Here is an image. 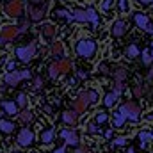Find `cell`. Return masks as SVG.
Masks as SVG:
<instances>
[{
	"label": "cell",
	"mask_w": 153,
	"mask_h": 153,
	"mask_svg": "<svg viewBox=\"0 0 153 153\" xmlns=\"http://www.w3.org/2000/svg\"><path fill=\"white\" fill-rule=\"evenodd\" d=\"M70 22H78V23H87L89 22V14H87V9H75V11H70Z\"/></svg>",
	"instance_id": "cell-11"
},
{
	"label": "cell",
	"mask_w": 153,
	"mask_h": 153,
	"mask_svg": "<svg viewBox=\"0 0 153 153\" xmlns=\"http://www.w3.org/2000/svg\"><path fill=\"white\" fill-rule=\"evenodd\" d=\"M109 121V114L107 112H96V123L102 125V123H107Z\"/></svg>",
	"instance_id": "cell-34"
},
{
	"label": "cell",
	"mask_w": 153,
	"mask_h": 153,
	"mask_svg": "<svg viewBox=\"0 0 153 153\" xmlns=\"http://www.w3.org/2000/svg\"><path fill=\"white\" fill-rule=\"evenodd\" d=\"M70 68H71V62L68 59H57L55 62H52L48 66V75H50V78H59L62 73L70 71Z\"/></svg>",
	"instance_id": "cell-3"
},
{
	"label": "cell",
	"mask_w": 153,
	"mask_h": 153,
	"mask_svg": "<svg viewBox=\"0 0 153 153\" xmlns=\"http://www.w3.org/2000/svg\"><path fill=\"white\" fill-rule=\"evenodd\" d=\"M39 30H41V34H43L45 38H53V36H55V27H53L52 23H43Z\"/></svg>",
	"instance_id": "cell-21"
},
{
	"label": "cell",
	"mask_w": 153,
	"mask_h": 153,
	"mask_svg": "<svg viewBox=\"0 0 153 153\" xmlns=\"http://www.w3.org/2000/svg\"><path fill=\"white\" fill-rule=\"evenodd\" d=\"M18 119L23 123V125H29L32 119H34V114H32V111H29V109H25V111H22V112H18Z\"/></svg>",
	"instance_id": "cell-22"
},
{
	"label": "cell",
	"mask_w": 153,
	"mask_h": 153,
	"mask_svg": "<svg viewBox=\"0 0 153 153\" xmlns=\"http://www.w3.org/2000/svg\"><path fill=\"white\" fill-rule=\"evenodd\" d=\"M5 45H7V41H5V39L0 36V48H2V46H5Z\"/></svg>",
	"instance_id": "cell-47"
},
{
	"label": "cell",
	"mask_w": 153,
	"mask_h": 153,
	"mask_svg": "<svg viewBox=\"0 0 153 153\" xmlns=\"http://www.w3.org/2000/svg\"><path fill=\"white\" fill-rule=\"evenodd\" d=\"M45 14H46V11H45V5H29L27 7V16H29V20L30 22H41L43 18H45Z\"/></svg>",
	"instance_id": "cell-10"
},
{
	"label": "cell",
	"mask_w": 153,
	"mask_h": 153,
	"mask_svg": "<svg viewBox=\"0 0 153 153\" xmlns=\"http://www.w3.org/2000/svg\"><path fill=\"white\" fill-rule=\"evenodd\" d=\"M150 53H152V57H153V45H152V50H150Z\"/></svg>",
	"instance_id": "cell-51"
},
{
	"label": "cell",
	"mask_w": 153,
	"mask_h": 153,
	"mask_svg": "<svg viewBox=\"0 0 153 153\" xmlns=\"http://www.w3.org/2000/svg\"><path fill=\"white\" fill-rule=\"evenodd\" d=\"M119 112L125 116L128 121H139V116H141V109L134 103V102H125L121 107H119Z\"/></svg>",
	"instance_id": "cell-4"
},
{
	"label": "cell",
	"mask_w": 153,
	"mask_h": 153,
	"mask_svg": "<svg viewBox=\"0 0 153 153\" xmlns=\"http://www.w3.org/2000/svg\"><path fill=\"white\" fill-rule=\"evenodd\" d=\"M61 137L66 141V144H70V146H76L78 143H80V139H78V135H76L75 130H61Z\"/></svg>",
	"instance_id": "cell-13"
},
{
	"label": "cell",
	"mask_w": 153,
	"mask_h": 153,
	"mask_svg": "<svg viewBox=\"0 0 153 153\" xmlns=\"http://www.w3.org/2000/svg\"><path fill=\"white\" fill-rule=\"evenodd\" d=\"M2 109L5 111V114H9V116L18 114V105H16V102L5 100V102H2Z\"/></svg>",
	"instance_id": "cell-18"
},
{
	"label": "cell",
	"mask_w": 153,
	"mask_h": 153,
	"mask_svg": "<svg viewBox=\"0 0 153 153\" xmlns=\"http://www.w3.org/2000/svg\"><path fill=\"white\" fill-rule=\"evenodd\" d=\"M76 75H78V78H85V76H87V73H85V71H82V70H80V71H78V73H76Z\"/></svg>",
	"instance_id": "cell-45"
},
{
	"label": "cell",
	"mask_w": 153,
	"mask_h": 153,
	"mask_svg": "<svg viewBox=\"0 0 153 153\" xmlns=\"http://www.w3.org/2000/svg\"><path fill=\"white\" fill-rule=\"evenodd\" d=\"M134 22H135V25H137L139 29H143V30H146V29L150 27V18H148V14H144V13H134Z\"/></svg>",
	"instance_id": "cell-14"
},
{
	"label": "cell",
	"mask_w": 153,
	"mask_h": 153,
	"mask_svg": "<svg viewBox=\"0 0 153 153\" xmlns=\"http://www.w3.org/2000/svg\"><path fill=\"white\" fill-rule=\"evenodd\" d=\"M55 20H68L70 18V11H66V9H62V7H59V9H55L53 11V14H52Z\"/></svg>",
	"instance_id": "cell-24"
},
{
	"label": "cell",
	"mask_w": 153,
	"mask_h": 153,
	"mask_svg": "<svg viewBox=\"0 0 153 153\" xmlns=\"http://www.w3.org/2000/svg\"><path fill=\"white\" fill-rule=\"evenodd\" d=\"M128 29H130V23L126 20L119 18V20H116L114 23L111 25V36L112 38H121V36H125L128 32Z\"/></svg>",
	"instance_id": "cell-6"
},
{
	"label": "cell",
	"mask_w": 153,
	"mask_h": 153,
	"mask_svg": "<svg viewBox=\"0 0 153 153\" xmlns=\"http://www.w3.org/2000/svg\"><path fill=\"white\" fill-rule=\"evenodd\" d=\"M14 68H16V64H14V61H9V62H7V71H13Z\"/></svg>",
	"instance_id": "cell-43"
},
{
	"label": "cell",
	"mask_w": 153,
	"mask_h": 153,
	"mask_svg": "<svg viewBox=\"0 0 153 153\" xmlns=\"http://www.w3.org/2000/svg\"><path fill=\"white\" fill-rule=\"evenodd\" d=\"M144 94H146V87L144 85H135L134 87V96L135 98H143Z\"/></svg>",
	"instance_id": "cell-30"
},
{
	"label": "cell",
	"mask_w": 153,
	"mask_h": 153,
	"mask_svg": "<svg viewBox=\"0 0 153 153\" xmlns=\"http://www.w3.org/2000/svg\"><path fill=\"white\" fill-rule=\"evenodd\" d=\"M75 153H87V144H82L75 150Z\"/></svg>",
	"instance_id": "cell-41"
},
{
	"label": "cell",
	"mask_w": 153,
	"mask_h": 153,
	"mask_svg": "<svg viewBox=\"0 0 153 153\" xmlns=\"http://www.w3.org/2000/svg\"><path fill=\"white\" fill-rule=\"evenodd\" d=\"M125 121H126V117L121 114L119 111H116V112H114V126H116V128H121V126L125 125Z\"/></svg>",
	"instance_id": "cell-26"
},
{
	"label": "cell",
	"mask_w": 153,
	"mask_h": 153,
	"mask_svg": "<svg viewBox=\"0 0 153 153\" xmlns=\"http://www.w3.org/2000/svg\"><path fill=\"white\" fill-rule=\"evenodd\" d=\"M45 112H48V114H52V107H48V105H45Z\"/></svg>",
	"instance_id": "cell-48"
},
{
	"label": "cell",
	"mask_w": 153,
	"mask_h": 153,
	"mask_svg": "<svg viewBox=\"0 0 153 153\" xmlns=\"http://www.w3.org/2000/svg\"><path fill=\"white\" fill-rule=\"evenodd\" d=\"M85 132L91 134V135H96V134H100V128H98L96 123H89V125L85 126Z\"/></svg>",
	"instance_id": "cell-31"
},
{
	"label": "cell",
	"mask_w": 153,
	"mask_h": 153,
	"mask_svg": "<svg viewBox=\"0 0 153 153\" xmlns=\"http://www.w3.org/2000/svg\"><path fill=\"white\" fill-rule=\"evenodd\" d=\"M75 52H76V55L82 57V59H91L96 53V41L91 38L78 39L75 45Z\"/></svg>",
	"instance_id": "cell-1"
},
{
	"label": "cell",
	"mask_w": 153,
	"mask_h": 153,
	"mask_svg": "<svg viewBox=\"0 0 153 153\" xmlns=\"http://www.w3.org/2000/svg\"><path fill=\"white\" fill-rule=\"evenodd\" d=\"M137 137H139V144H141L143 148H146V146L152 143L153 134H152V132H144V130H143V132H139V135H137Z\"/></svg>",
	"instance_id": "cell-20"
},
{
	"label": "cell",
	"mask_w": 153,
	"mask_h": 153,
	"mask_svg": "<svg viewBox=\"0 0 153 153\" xmlns=\"http://www.w3.org/2000/svg\"><path fill=\"white\" fill-rule=\"evenodd\" d=\"M91 103H89V98H87V91H80L78 98L73 102V111H75L76 114H82V112H85V109Z\"/></svg>",
	"instance_id": "cell-9"
},
{
	"label": "cell",
	"mask_w": 153,
	"mask_h": 153,
	"mask_svg": "<svg viewBox=\"0 0 153 153\" xmlns=\"http://www.w3.org/2000/svg\"><path fill=\"white\" fill-rule=\"evenodd\" d=\"M87 14H89V23L93 25V29H96V25H98V14H96V9H94V7H87Z\"/></svg>",
	"instance_id": "cell-25"
},
{
	"label": "cell",
	"mask_w": 153,
	"mask_h": 153,
	"mask_svg": "<svg viewBox=\"0 0 153 153\" xmlns=\"http://www.w3.org/2000/svg\"><path fill=\"white\" fill-rule=\"evenodd\" d=\"M143 64H146V66H150L152 64V61H153V57H152V53H150V50H144L143 52Z\"/></svg>",
	"instance_id": "cell-33"
},
{
	"label": "cell",
	"mask_w": 153,
	"mask_h": 153,
	"mask_svg": "<svg viewBox=\"0 0 153 153\" xmlns=\"http://www.w3.org/2000/svg\"><path fill=\"white\" fill-rule=\"evenodd\" d=\"M126 2H128V0H119V9H121L123 13H125V11L128 9V5H126Z\"/></svg>",
	"instance_id": "cell-40"
},
{
	"label": "cell",
	"mask_w": 153,
	"mask_h": 153,
	"mask_svg": "<svg viewBox=\"0 0 153 153\" xmlns=\"http://www.w3.org/2000/svg\"><path fill=\"white\" fill-rule=\"evenodd\" d=\"M146 30H148V32H152V34H153V25H150V27H148Z\"/></svg>",
	"instance_id": "cell-49"
},
{
	"label": "cell",
	"mask_w": 153,
	"mask_h": 153,
	"mask_svg": "<svg viewBox=\"0 0 153 153\" xmlns=\"http://www.w3.org/2000/svg\"><path fill=\"white\" fill-rule=\"evenodd\" d=\"M30 71H7L4 75V84L5 85H18L23 78H29Z\"/></svg>",
	"instance_id": "cell-5"
},
{
	"label": "cell",
	"mask_w": 153,
	"mask_h": 153,
	"mask_svg": "<svg viewBox=\"0 0 153 153\" xmlns=\"http://www.w3.org/2000/svg\"><path fill=\"white\" fill-rule=\"evenodd\" d=\"M14 153H22V152H14Z\"/></svg>",
	"instance_id": "cell-54"
},
{
	"label": "cell",
	"mask_w": 153,
	"mask_h": 153,
	"mask_svg": "<svg viewBox=\"0 0 153 153\" xmlns=\"http://www.w3.org/2000/svg\"><path fill=\"white\" fill-rule=\"evenodd\" d=\"M2 89H4V85H2V84H0V91H2Z\"/></svg>",
	"instance_id": "cell-53"
},
{
	"label": "cell",
	"mask_w": 153,
	"mask_h": 153,
	"mask_svg": "<svg viewBox=\"0 0 153 153\" xmlns=\"http://www.w3.org/2000/svg\"><path fill=\"white\" fill-rule=\"evenodd\" d=\"M62 121L66 123V125H70V126H76V121H78V114H76L75 111H66L64 114H62Z\"/></svg>",
	"instance_id": "cell-17"
},
{
	"label": "cell",
	"mask_w": 153,
	"mask_h": 153,
	"mask_svg": "<svg viewBox=\"0 0 153 153\" xmlns=\"http://www.w3.org/2000/svg\"><path fill=\"white\" fill-rule=\"evenodd\" d=\"M53 153H66V146H61V148H57Z\"/></svg>",
	"instance_id": "cell-44"
},
{
	"label": "cell",
	"mask_w": 153,
	"mask_h": 153,
	"mask_svg": "<svg viewBox=\"0 0 153 153\" xmlns=\"http://www.w3.org/2000/svg\"><path fill=\"white\" fill-rule=\"evenodd\" d=\"M114 4H116V0H102L100 7H102V11H111L114 7Z\"/></svg>",
	"instance_id": "cell-32"
},
{
	"label": "cell",
	"mask_w": 153,
	"mask_h": 153,
	"mask_svg": "<svg viewBox=\"0 0 153 153\" xmlns=\"http://www.w3.org/2000/svg\"><path fill=\"white\" fill-rule=\"evenodd\" d=\"M117 100H119V93L111 91V93H107V94H105V98H103V103H105V107H114Z\"/></svg>",
	"instance_id": "cell-19"
},
{
	"label": "cell",
	"mask_w": 153,
	"mask_h": 153,
	"mask_svg": "<svg viewBox=\"0 0 153 153\" xmlns=\"http://www.w3.org/2000/svg\"><path fill=\"white\" fill-rule=\"evenodd\" d=\"M87 98H89V103H94V102H98V93L96 91H87Z\"/></svg>",
	"instance_id": "cell-37"
},
{
	"label": "cell",
	"mask_w": 153,
	"mask_h": 153,
	"mask_svg": "<svg viewBox=\"0 0 153 153\" xmlns=\"http://www.w3.org/2000/svg\"><path fill=\"white\" fill-rule=\"evenodd\" d=\"M41 87H43V78H41V76H36V78H34V89L38 91Z\"/></svg>",
	"instance_id": "cell-38"
},
{
	"label": "cell",
	"mask_w": 153,
	"mask_h": 153,
	"mask_svg": "<svg viewBox=\"0 0 153 153\" xmlns=\"http://www.w3.org/2000/svg\"><path fill=\"white\" fill-rule=\"evenodd\" d=\"M13 130H14V123H13V121L0 119V132H4V134H11Z\"/></svg>",
	"instance_id": "cell-23"
},
{
	"label": "cell",
	"mask_w": 153,
	"mask_h": 153,
	"mask_svg": "<svg viewBox=\"0 0 153 153\" xmlns=\"http://www.w3.org/2000/svg\"><path fill=\"white\" fill-rule=\"evenodd\" d=\"M53 137H55V132H53L52 128H46L45 132H41L39 141H41V144L48 146V144H52V143H53Z\"/></svg>",
	"instance_id": "cell-16"
},
{
	"label": "cell",
	"mask_w": 153,
	"mask_h": 153,
	"mask_svg": "<svg viewBox=\"0 0 153 153\" xmlns=\"http://www.w3.org/2000/svg\"><path fill=\"white\" fill-rule=\"evenodd\" d=\"M126 143H128V139H126V137H116L114 141H112V144H114V146H125Z\"/></svg>",
	"instance_id": "cell-36"
},
{
	"label": "cell",
	"mask_w": 153,
	"mask_h": 153,
	"mask_svg": "<svg viewBox=\"0 0 153 153\" xmlns=\"http://www.w3.org/2000/svg\"><path fill=\"white\" fill-rule=\"evenodd\" d=\"M152 134H153V132H152Z\"/></svg>",
	"instance_id": "cell-55"
},
{
	"label": "cell",
	"mask_w": 153,
	"mask_h": 153,
	"mask_svg": "<svg viewBox=\"0 0 153 153\" xmlns=\"http://www.w3.org/2000/svg\"><path fill=\"white\" fill-rule=\"evenodd\" d=\"M34 139H36V135H34L32 130L22 128L20 134H18V137H16V143H18V146H22V148H29V146L34 143Z\"/></svg>",
	"instance_id": "cell-7"
},
{
	"label": "cell",
	"mask_w": 153,
	"mask_h": 153,
	"mask_svg": "<svg viewBox=\"0 0 153 153\" xmlns=\"http://www.w3.org/2000/svg\"><path fill=\"white\" fill-rule=\"evenodd\" d=\"M16 105H18V109H23V107L27 105V94H25V93H20V94L16 96Z\"/></svg>",
	"instance_id": "cell-28"
},
{
	"label": "cell",
	"mask_w": 153,
	"mask_h": 153,
	"mask_svg": "<svg viewBox=\"0 0 153 153\" xmlns=\"http://www.w3.org/2000/svg\"><path fill=\"white\" fill-rule=\"evenodd\" d=\"M16 27H18V32H25V30H29V20H22L20 25H16Z\"/></svg>",
	"instance_id": "cell-35"
},
{
	"label": "cell",
	"mask_w": 153,
	"mask_h": 153,
	"mask_svg": "<svg viewBox=\"0 0 153 153\" xmlns=\"http://www.w3.org/2000/svg\"><path fill=\"white\" fill-rule=\"evenodd\" d=\"M126 78V70L125 68H117L114 71V82H125Z\"/></svg>",
	"instance_id": "cell-27"
},
{
	"label": "cell",
	"mask_w": 153,
	"mask_h": 153,
	"mask_svg": "<svg viewBox=\"0 0 153 153\" xmlns=\"http://www.w3.org/2000/svg\"><path fill=\"white\" fill-rule=\"evenodd\" d=\"M105 137H107V139H111V137H112V130H111V128L105 132Z\"/></svg>",
	"instance_id": "cell-46"
},
{
	"label": "cell",
	"mask_w": 153,
	"mask_h": 153,
	"mask_svg": "<svg viewBox=\"0 0 153 153\" xmlns=\"http://www.w3.org/2000/svg\"><path fill=\"white\" fill-rule=\"evenodd\" d=\"M36 52H38V45L32 41V43H29V45H25V46H18V48L14 50V55H16L22 62H29L30 59L36 57Z\"/></svg>",
	"instance_id": "cell-2"
},
{
	"label": "cell",
	"mask_w": 153,
	"mask_h": 153,
	"mask_svg": "<svg viewBox=\"0 0 153 153\" xmlns=\"http://www.w3.org/2000/svg\"><path fill=\"white\" fill-rule=\"evenodd\" d=\"M137 4H141V5H144V7H146V5H152L153 0H137Z\"/></svg>",
	"instance_id": "cell-42"
},
{
	"label": "cell",
	"mask_w": 153,
	"mask_h": 153,
	"mask_svg": "<svg viewBox=\"0 0 153 153\" xmlns=\"http://www.w3.org/2000/svg\"><path fill=\"white\" fill-rule=\"evenodd\" d=\"M50 55L55 57V59H61L64 55V45L61 41H53L52 46H50Z\"/></svg>",
	"instance_id": "cell-15"
},
{
	"label": "cell",
	"mask_w": 153,
	"mask_h": 153,
	"mask_svg": "<svg viewBox=\"0 0 153 153\" xmlns=\"http://www.w3.org/2000/svg\"><path fill=\"white\" fill-rule=\"evenodd\" d=\"M32 2H36V4H39V2H43V0H32Z\"/></svg>",
	"instance_id": "cell-52"
},
{
	"label": "cell",
	"mask_w": 153,
	"mask_h": 153,
	"mask_svg": "<svg viewBox=\"0 0 153 153\" xmlns=\"http://www.w3.org/2000/svg\"><path fill=\"white\" fill-rule=\"evenodd\" d=\"M23 13V4L22 0H9L5 5V14L11 18H20Z\"/></svg>",
	"instance_id": "cell-8"
},
{
	"label": "cell",
	"mask_w": 153,
	"mask_h": 153,
	"mask_svg": "<svg viewBox=\"0 0 153 153\" xmlns=\"http://www.w3.org/2000/svg\"><path fill=\"white\" fill-rule=\"evenodd\" d=\"M126 55H128V57H139L141 52H139V48H137L135 45H130V46L126 48Z\"/></svg>",
	"instance_id": "cell-29"
},
{
	"label": "cell",
	"mask_w": 153,
	"mask_h": 153,
	"mask_svg": "<svg viewBox=\"0 0 153 153\" xmlns=\"http://www.w3.org/2000/svg\"><path fill=\"white\" fill-rule=\"evenodd\" d=\"M18 27L16 25H4L2 30H0V36L5 39V41H13L14 38H18Z\"/></svg>",
	"instance_id": "cell-12"
},
{
	"label": "cell",
	"mask_w": 153,
	"mask_h": 153,
	"mask_svg": "<svg viewBox=\"0 0 153 153\" xmlns=\"http://www.w3.org/2000/svg\"><path fill=\"white\" fill-rule=\"evenodd\" d=\"M150 80L153 82V70H150Z\"/></svg>",
	"instance_id": "cell-50"
},
{
	"label": "cell",
	"mask_w": 153,
	"mask_h": 153,
	"mask_svg": "<svg viewBox=\"0 0 153 153\" xmlns=\"http://www.w3.org/2000/svg\"><path fill=\"white\" fill-rule=\"evenodd\" d=\"M98 73H109V66H107L105 62H102V64L98 66Z\"/></svg>",
	"instance_id": "cell-39"
}]
</instances>
